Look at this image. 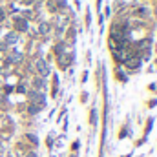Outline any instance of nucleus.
I'll use <instances>...</instances> for the list:
<instances>
[{
    "mask_svg": "<svg viewBox=\"0 0 157 157\" xmlns=\"http://www.w3.org/2000/svg\"><path fill=\"white\" fill-rule=\"evenodd\" d=\"M35 66H37V71H39L42 77H48V75H49V66H48V62H46L44 59H39V60L35 62Z\"/></svg>",
    "mask_w": 157,
    "mask_h": 157,
    "instance_id": "nucleus-1",
    "label": "nucleus"
},
{
    "mask_svg": "<svg viewBox=\"0 0 157 157\" xmlns=\"http://www.w3.org/2000/svg\"><path fill=\"white\" fill-rule=\"evenodd\" d=\"M29 99H31V102L37 104V106H44V102H46V97H44V93H40V91H31V93H29Z\"/></svg>",
    "mask_w": 157,
    "mask_h": 157,
    "instance_id": "nucleus-2",
    "label": "nucleus"
},
{
    "mask_svg": "<svg viewBox=\"0 0 157 157\" xmlns=\"http://www.w3.org/2000/svg\"><path fill=\"white\" fill-rule=\"evenodd\" d=\"M15 28H17L18 31H26V29H28V20H26V18H22V17L15 18Z\"/></svg>",
    "mask_w": 157,
    "mask_h": 157,
    "instance_id": "nucleus-3",
    "label": "nucleus"
},
{
    "mask_svg": "<svg viewBox=\"0 0 157 157\" xmlns=\"http://www.w3.org/2000/svg\"><path fill=\"white\" fill-rule=\"evenodd\" d=\"M18 40V35L17 33H9V35H6V40H4V44L7 46V44H15Z\"/></svg>",
    "mask_w": 157,
    "mask_h": 157,
    "instance_id": "nucleus-4",
    "label": "nucleus"
},
{
    "mask_svg": "<svg viewBox=\"0 0 157 157\" xmlns=\"http://www.w3.org/2000/svg\"><path fill=\"white\" fill-rule=\"evenodd\" d=\"M20 59H22V53H20V51H11V55H9L7 60H9V62H18Z\"/></svg>",
    "mask_w": 157,
    "mask_h": 157,
    "instance_id": "nucleus-5",
    "label": "nucleus"
},
{
    "mask_svg": "<svg viewBox=\"0 0 157 157\" xmlns=\"http://www.w3.org/2000/svg\"><path fill=\"white\" fill-rule=\"evenodd\" d=\"M126 64H128V68H132V70H133V68H139L141 60H139V59H128V60H126Z\"/></svg>",
    "mask_w": 157,
    "mask_h": 157,
    "instance_id": "nucleus-6",
    "label": "nucleus"
},
{
    "mask_svg": "<svg viewBox=\"0 0 157 157\" xmlns=\"http://www.w3.org/2000/svg\"><path fill=\"white\" fill-rule=\"evenodd\" d=\"M39 31H40V35H48V33H49V24H48V22H42L40 28H39Z\"/></svg>",
    "mask_w": 157,
    "mask_h": 157,
    "instance_id": "nucleus-7",
    "label": "nucleus"
},
{
    "mask_svg": "<svg viewBox=\"0 0 157 157\" xmlns=\"http://www.w3.org/2000/svg\"><path fill=\"white\" fill-rule=\"evenodd\" d=\"M33 86H35L37 91H39L40 88H44V80H42V78H33Z\"/></svg>",
    "mask_w": 157,
    "mask_h": 157,
    "instance_id": "nucleus-8",
    "label": "nucleus"
},
{
    "mask_svg": "<svg viewBox=\"0 0 157 157\" xmlns=\"http://www.w3.org/2000/svg\"><path fill=\"white\" fill-rule=\"evenodd\" d=\"M40 110H42V106H37V104H31L29 106V113H39Z\"/></svg>",
    "mask_w": 157,
    "mask_h": 157,
    "instance_id": "nucleus-9",
    "label": "nucleus"
},
{
    "mask_svg": "<svg viewBox=\"0 0 157 157\" xmlns=\"http://www.w3.org/2000/svg\"><path fill=\"white\" fill-rule=\"evenodd\" d=\"M17 91H18V93H26V86H24V84H18Z\"/></svg>",
    "mask_w": 157,
    "mask_h": 157,
    "instance_id": "nucleus-10",
    "label": "nucleus"
},
{
    "mask_svg": "<svg viewBox=\"0 0 157 157\" xmlns=\"http://www.w3.org/2000/svg\"><path fill=\"white\" fill-rule=\"evenodd\" d=\"M28 139H29V141H31V143H35V144H37V143H39V139H37V137H35V135H28Z\"/></svg>",
    "mask_w": 157,
    "mask_h": 157,
    "instance_id": "nucleus-11",
    "label": "nucleus"
},
{
    "mask_svg": "<svg viewBox=\"0 0 157 157\" xmlns=\"http://www.w3.org/2000/svg\"><path fill=\"white\" fill-rule=\"evenodd\" d=\"M4 18H6V13H4V11L0 9V22H4Z\"/></svg>",
    "mask_w": 157,
    "mask_h": 157,
    "instance_id": "nucleus-12",
    "label": "nucleus"
},
{
    "mask_svg": "<svg viewBox=\"0 0 157 157\" xmlns=\"http://www.w3.org/2000/svg\"><path fill=\"white\" fill-rule=\"evenodd\" d=\"M22 2H24V4H28V6H29V4H33V2H35V0H22Z\"/></svg>",
    "mask_w": 157,
    "mask_h": 157,
    "instance_id": "nucleus-13",
    "label": "nucleus"
},
{
    "mask_svg": "<svg viewBox=\"0 0 157 157\" xmlns=\"http://www.w3.org/2000/svg\"><path fill=\"white\" fill-rule=\"evenodd\" d=\"M28 157H37L35 154H28Z\"/></svg>",
    "mask_w": 157,
    "mask_h": 157,
    "instance_id": "nucleus-14",
    "label": "nucleus"
},
{
    "mask_svg": "<svg viewBox=\"0 0 157 157\" xmlns=\"http://www.w3.org/2000/svg\"><path fill=\"white\" fill-rule=\"evenodd\" d=\"M0 152H2V144H0Z\"/></svg>",
    "mask_w": 157,
    "mask_h": 157,
    "instance_id": "nucleus-15",
    "label": "nucleus"
},
{
    "mask_svg": "<svg viewBox=\"0 0 157 157\" xmlns=\"http://www.w3.org/2000/svg\"><path fill=\"white\" fill-rule=\"evenodd\" d=\"M71 157H75V155H71Z\"/></svg>",
    "mask_w": 157,
    "mask_h": 157,
    "instance_id": "nucleus-16",
    "label": "nucleus"
}]
</instances>
